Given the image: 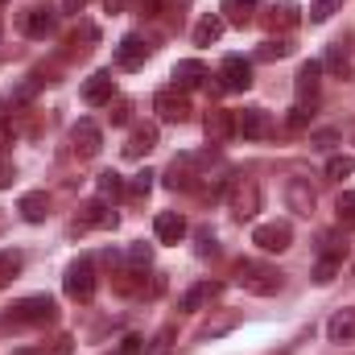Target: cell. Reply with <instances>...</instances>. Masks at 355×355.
<instances>
[{
  "instance_id": "obj_1",
  "label": "cell",
  "mask_w": 355,
  "mask_h": 355,
  "mask_svg": "<svg viewBox=\"0 0 355 355\" xmlns=\"http://www.w3.org/2000/svg\"><path fill=\"white\" fill-rule=\"evenodd\" d=\"M58 318V306H54V297H46V293H33V297H21V302H12L4 314H0V327H46V322H54Z\"/></svg>"
},
{
  "instance_id": "obj_2",
  "label": "cell",
  "mask_w": 355,
  "mask_h": 355,
  "mask_svg": "<svg viewBox=\"0 0 355 355\" xmlns=\"http://www.w3.org/2000/svg\"><path fill=\"white\" fill-rule=\"evenodd\" d=\"M236 285H240L244 293L272 297V293L285 285V272H277L272 265H261V261H240V265H236Z\"/></svg>"
},
{
  "instance_id": "obj_3",
  "label": "cell",
  "mask_w": 355,
  "mask_h": 355,
  "mask_svg": "<svg viewBox=\"0 0 355 355\" xmlns=\"http://www.w3.org/2000/svg\"><path fill=\"white\" fill-rule=\"evenodd\" d=\"M227 207L236 219H252L261 211V186L252 178H236L232 182V194H227Z\"/></svg>"
},
{
  "instance_id": "obj_4",
  "label": "cell",
  "mask_w": 355,
  "mask_h": 355,
  "mask_svg": "<svg viewBox=\"0 0 355 355\" xmlns=\"http://www.w3.org/2000/svg\"><path fill=\"white\" fill-rule=\"evenodd\" d=\"M62 289H67V297H75V302H91V297H95V265H91L87 257L67 268Z\"/></svg>"
},
{
  "instance_id": "obj_5",
  "label": "cell",
  "mask_w": 355,
  "mask_h": 355,
  "mask_svg": "<svg viewBox=\"0 0 355 355\" xmlns=\"http://www.w3.org/2000/svg\"><path fill=\"white\" fill-rule=\"evenodd\" d=\"M153 112H157L166 124H186V120H190V99H186V91L166 87V91L153 95Z\"/></svg>"
},
{
  "instance_id": "obj_6",
  "label": "cell",
  "mask_w": 355,
  "mask_h": 355,
  "mask_svg": "<svg viewBox=\"0 0 355 355\" xmlns=\"http://www.w3.org/2000/svg\"><path fill=\"white\" fill-rule=\"evenodd\" d=\"M99 149H103V132H99V124H95V120H79V124L71 128V153H75L79 162H91Z\"/></svg>"
},
{
  "instance_id": "obj_7",
  "label": "cell",
  "mask_w": 355,
  "mask_h": 355,
  "mask_svg": "<svg viewBox=\"0 0 355 355\" xmlns=\"http://www.w3.org/2000/svg\"><path fill=\"white\" fill-rule=\"evenodd\" d=\"M252 244H257L261 252H285V248L293 244V227H289L285 219H272V223H261V227L252 232Z\"/></svg>"
},
{
  "instance_id": "obj_8",
  "label": "cell",
  "mask_w": 355,
  "mask_h": 355,
  "mask_svg": "<svg viewBox=\"0 0 355 355\" xmlns=\"http://www.w3.org/2000/svg\"><path fill=\"white\" fill-rule=\"evenodd\" d=\"M207 157H194V153H182V157H174V166L166 170V186L170 190H194L198 186V166H202Z\"/></svg>"
},
{
  "instance_id": "obj_9",
  "label": "cell",
  "mask_w": 355,
  "mask_h": 355,
  "mask_svg": "<svg viewBox=\"0 0 355 355\" xmlns=\"http://www.w3.org/2000/svg\"><path fill=\"white\" fill-rule=\"evenodd\" d=\"M285 207H289L293 215H314L318 194H314L310 178H289V182H285Z\"/></svg>"
},
{
  "instance_id": "obj_10",
  "label": "cell",
  "mask_w": 355,
  "mask_h": 355,
  "mask_svg": "<svg viewBox=\"0 0 355 355\" xmlns=\"http://www.w3.org/2000/svg\"><path fill=\"white\" fill-rule=\"evenodd\" d=\"M236 132L248 137V141H265L272 132V116L265 107H244V112H236Z\"/></svg>"
},
{
  "instance_id": "obj_11",
  "label": "cell",
  "mask_w": 355,
  "mask_h": 355,
  "mask_svg": "<svg viewBox=\"0 0 355 355\" xmlns=\"http://www.w3.org/2000/svg\"><path fill=\"white\" fill-rule=\"evenodd\" d=\"M17 29L25 37H50L54 33V12L50 8H21L17 12Z\"/></svg>"
},
{
  "instance_id": "obj_12",
  "label": "cell",
  "mask_w": 355,
  "mask_h": 355,
  "mask_svg": "<svg viewBox=\"0 0 355 355\" xmlns=\"http://www.w3.org/2000/svg\"><path fill=\"white\" fill-rule=\"evenodd\" d=\"M219 293H223V285H219V281H198V285H190V289L178 297V310H182V314H194V310L211 306Z\"/></svg>"
},
{
  "instance_id": "obj_13",
  "label": "cell",
  "mask_w": 355,
  "mask_h": 355,
  "mask_svg": "<svg viewBox=\"0 0 355 355\" xmlns=\"http://www.w3.org/2000/svg\"><path fill=\"white\" fill-rule=\"evenodd\" d=\"M149 42L141 37V33H128L120 46H116V62L124 67V71H137V67H145V58H149Z\"/></svg>"
},
{
  "instance_id": "obj_14",
  "label": "cell",
  "mask_w": 355,
  "mask_h": 355,
  "mask_svg": "<svg viewBox=\"0 0 355 355\" xmlns=\"http://www.w3.org/2000/svg\"><path fill=\"white\" fill-rule=\"evenodd\" d=\"M219 79H223V87H227V91H248V87H252V67H248L240 54H232V58H223Z\"/></svg>"
},
{
  "instance_id": "obj_15",
  "label": "cell",
  "mask_w": 355,
  "mask_h": 355,
  "mask_svg": "<svg viewBox=\"0 0 355 355\" xmlns=\"http://www.w3.org/2000/svg\"><path fill=\"white\" fill-rule=\"evenodd\" d=\"M202 128H207V141H211V145H223V141H232V132H236V112H227V107H211Z\"/></svg>"
},
{
  "instance_id": "obj_16",
  "label": "cell",
  "mask_w": 355,
  "mask_h": 355,
  "mask_svg": "<svg viewBox=\"0 0 355 355\" xmlns=\"http://www.w3.org/2000/svg\"><path fill=\"white\" fill-rule=\"evenodd\" d=\"M157 149V124H137L132 132H128V141H124V157H145V153H153Z\"/></svg>"
},
{
  "instance_id": "obj_17",
  "label": "cell",
  "mask_w": 355,
  "mask_h": 355,
  "mask_svg": "<svg viewBox=\"0 0 355 355\" xmlns=\"http://www.w3.org/2000/svg\"><path fill=\"white\" fill-rule=\"evenodd\" d=\"M112 95H116V83H112V75H107V71H95L87 83H83V103H87V107L112 103Z\"/></svg>"
},
{
  "instance_id": "obj_18",
  "label": "cell",
  "mask_w": 355,
  "mask_h": 355,
  "mask_svg": "<svg viewBox=\"0 0 355 355\" xmlns=\"http://www.w3.org/2000/svg\"><path fill=\"white\" fill-rule=\"evenodd\" d=\"M87 227H116V211H107L99 198L79 207V219H75V232H87Z\"/></svg>"
},
{
  "instance_id": "obj_19",
  "label": "cell",
  "mask_w": 355,
  "mask_h": 355,
  "mask_svg": "<svg viewBox=\"0 0 355 355\" xmlns=\"http://www.w3.org/2000/svg\"><path fill=\"white\" fill-rule=\"evenodd\" d=\"M17 211H21L25 223H46V215H50V198H46V190H29V194H21Z\"/></svg>"
},
{
  "instance_id": "obj_20",
  "label": "cell",
  "mask_w": 355,
  "mask_h": 355,
  "mask_svg": "<svg viewBox=\"0 0 355 355\" xmlns=\"http://www.w3.org/2000/svg\"><path fill=\"white\" fill-rule=\"evenodd\" d=\"M207 79H211V71H207V67H202L198 58H182V62L174 67V83H178L182 91H190V87H202Z\"/></svg>"
},
{
  "instance_id": "obj_21",
  "label": "cell",
  "mask_w": 355,
  "mask_h": 355,
  "mask_svg": "<svg viewBox=\"0 0 355 355\" xmlns=\"http://www.w3.org/2000/svg\"><path fill=\"white\" fill-rule=\"evenodd\" d=\"M153 232H157L162 244H182V236H186V219H182L178 211H162V215L153 219Z\"/></svg>"
},
{
  "instance_id": "obj_22",
  "label": "cell",
  "mask_w": 355,
  "mask_h": 355,
  "mask_svg": "<svg viewBox=\"0 0 355 355\" xmlns=\"http://www.w3.org/2000/svg\"><path fill=\"white\" fill-rule=\"evenodd\" d=\"M297 21H302V8L293 0H277L265 12V29H293Z\"/></svg>"
},
{
  "instance_id": "obj_23",
  "label": "cell",
  "mask_w": 355,
  "mask_h": 355,
  "mask_svg": "<svg viewBox=\"0 0 355 355\" xmlns=\"http://www.w3.org/2000/svg\"><path fill=\"white\" fill-rule=\"evenodd\" d=\"M318 83H322V62H302V67H297V79H293L297 99H302V103L314 99V95H318Z\"/></svg>"
},
{
  "instance_id": "obj_24",
  "label": "cell",
  "mask_w": 355,
  "mask_h": 355,
  "mask_svg": "<svg viewBox=\"0 0 355 355\" xmlns=\"http://www.w3.org/2000/svg\"><path fill=\"white\" fill-rule=\"evenodd\" d=\"M327 335H331V343H355V310H339L331 322H327Z\"/></svg>"
},
{
  "instance_id": "obj_25",
  "label": "cell",
  "mask_w": 355,
  "mask_h": 355,
  "mask_svg": "<svg viewBox=\"0 0 355 355\" xmlns=\"http://www.w3.org/2000/svg\"><path fill=\"white\" fill-rule=\"evenodd\" d=\"M190 37H194V46H211V42H219V37H223V17H219V12H207V17L194 25Z\"/></svg>"
},
{
  "instance_id": "obj_26",
  "label": "cell",
  "mask_w": 355,
  "mask_h": 355,
  "mask_svg": "<svg viewBox=\"0 0 355 355\" xmlns=\"http://www.w3.org/2000/svg\"><path fill=\"white\" fill-rule=\"evenodd\" d=\"M236 327H240V314L227 310V314H219V318H207V322L198 327V339H219V335H227V331H236Z\"/></svg>"
},
{
  "instance_id": "obj_27",
  "label": "cell",
  "mask_w": 355,
  "mask_h": 355,
  "mask_svg": "<svg viewBox=\"0 0 355 355\" xmlns=\"http://www.w3.org/2000/svg\"><path fill=\"white\" fill-rule=\"evenodd\" d=\"M355 174V157L347 153H335V157H327V178H335V182H343V178Z\"/></svg>"
},
{
  "instance_id": "obj_28",
  "label": "cell",
  "mask_w": 355,
  "mask_h": 355,
  "mask_svg": "<svg viewBox=\"0 0 355 355\" xmlns=\"http://www.w3.org/2000/svg\"><path fill=\"white\" fill-rule=\"evenodd\" d=\"M21 265H25L21 252H0V285H8V281L21 272Z\"/></svg>"
},
{
  "instance_id": "obj_29",
  "label": "cell",
  "mask_w": 355,
  "mask_h": 355,
  "mask_svg": "<svg viewBox=\"0 0 355 355\" xmlns=\"http://www.w3.org/2000/svg\"><path fill=\"white\" fill-rule=\"evenodd\" d=\"M335 211H339V223H343V227H355V190H343V194H339Z\"/></svg>"
},
{
  "instance_id": "obj_30",
  "label": "cell",
  "mask_w": 355,
  "mask_h": 355,
  "mask_svg": "<svg viewBox=\"0 0 355 355\" xmlns=\"http://www.w3.org/2000/svg\"><path fill=\"white\" fill-rule=\"evenodd\" d=\"M339 4H343V0H310V21H318V25L331 21V17L339 12Z\"/></svg>"
},
{
  "instance_id": "obj_31",
  "label": "cell",
  "mask_w": 355,
  "mask_h": 355,
  "mask_svg": "<svg viewBox=\"0 0 355 355\" xmlns=\"http://www.w3.org/2000/svg\"><path fill=\"white\" fill-rule=\"evenodd\" d=\"M261 4V0H223V12L236 21V25H248V8Z\"/></svg>"
},
{
  "instance_id": "obj_32",
  "label": "cell",
  "mask_w": 355,
  "mask_h": 355,
  "mask_svg": "<svg viewBox=\"0 0 355 355\" xmlns=\"http://www.w3.org/2000/svg\"><path fill=\"white\" fill-rule=\"evenodd\" d=\"M339 268H343V261H335V257H322V261L314 265V281H318V285H331Z\"/></svg>"
},
{
  "instance_id": "obj_33",
  "label": "cell",
  "mask_w": 355,
  "mask_h": 355,
  "mask_svg": "<svg viewBox=\"0 0 355 355\" xmlns=\"http://www.w3.org/2000/svg\"><path fill=\"white\" fill-rule=\"evenodd\" d=\"M124 190H128V182L116 174V170H103L99 174V194H124Z\"/></svg>"
},
{
  "instance_id": "obj_34",
  "label": "cell",
  "mask_w": 355,
  "mask_h": 355,
  "mask_svg": "<svg viewBox=\"0 0 355 355\" xmlns=\"http://www.w3.org/2000/svg\"><path fill=\"white\" fill-rule=\"evenodd\" d=\"M128 265L132 268H149L153 265V248H149V244H132V248H128Z\"/></svg>"
},
{
  "instance_id": "obj_35",
  "label": "cell",
  "mask_w": 355,
  "mask_h": 355,
  "mask_svg": "<svg viewBox=\"0 0 355 355\" xmlns=\"http://www.w3.org/2000/svg\"><path fill=\"white\" fill-rule=\"evenodd\" d=\"M289 54H293L289 42H272V37H268L265 46H261V58H265V62H272V58H289Z\"/></svg>"
},
{
  "instance_id": "obj_36",
  "label": "cell",
  "mask_w": 355,
  "mask_h": 355,
  "mask_svg": "<svg viewBox=\"0 0 355 355\" xmlns=\"http://www.w3.org/2000/svg\"><path fill=\"white\" fill-rule=\"evenodd\" d=\"M327 67H331L335 75H347V50H343V46H331V50H327Z\"/></svg>"
},
{
  "instance_id": "obj_37",
  "label": "cell",
  "mask_w": 355,
  "mask_h": 355,
  "mask_svg": "<svg viewBox=\"0 0 355 355\" xmlns=\"http://www.w3.org/2000/svg\"><path fill=\"white\" fill-rule=\"evenodd\" d=\"M21 355H71V335H58L50 347H37V352H21Z\"/></svg>"
},
{
  "instance_id": "obj_38",
  "label": "cell",
  "mask_w": 355,
  "mask_h": 355,
  "mask_svg": "<svg viewBox=\"0 0 355 355\" xmlns=\"http://www.w3.org/2000/svg\"><path fill=\"white\" fill-rule=\"evenodd\" d=\"M149 190H153V174H149V170H145V174H137L132 182H128V194H132V198H145Z\"/></svg>"
},
{
  "instance_id": "obj_39",
  "label": "cell",
  "mask_w": 355,
  "mask_h": 355,
  "mask_svg": "<svg viewBox=\"0 0 355 355\" xmlns=\"http://www.w3.org/2000/svg\"><path fill=\"white\" fill-rule=\"evenodd\" d=\"M215 252H219V248H215V236L202 227V232H198V257H215Z\"/></svg>"
},
{
  "instance_id": "obj_40",
  "label": "cell",
  "mask_w": 355,
  "mask_h": 355,
  "mask_svg": "<svg viewBox=\"0 0 355 355\" xmlns=\"http://www.w3.org/2000/svg\"><path fill=\"white\" fill-rule=\"evenodd\" d=\"M141 352H145V339H141V335H128V339L120 343V355H141Z\"/></svg>"
},
{
  "instance_id": "obj_41",
  "label": "cell",
  "mask_w": 355,
  "mask_h": 355,
  "mask_svg": "<svg viewBox=\"0 0 355 355\" xmlns=\"http://www.w3.org/2000/svg\"><path fill=\"white\" fill-rule=\"evenodd\" d=\"M128 112H132V103H128V99H116V107H112V124H124Z\"/></svg>"
},
{
  "instance_id": "obj_42",
  "label": "cell",
  "mask_w": 355,
  "mask_h": 355,
  "mask_svg": "<svg viewBox=\"0 0 355 355\" xmlns=\"http://www.w3.org/2000/svg\"><path fill=\"white\" fill-rule=\"evenodd\" d=\"M306 120H310V112H306V103H297V107H293V116H289V128H302Z\"/></svg>"
},
{
  "instance_id": "obj_43",
  "label": "cell",
  "mask_w": 355,
  "mask_h": 355,
  "mask_svg": "<svg viewBox=\"0 0 355 355\" xmlns=\"http://www.w3.org/2000/svg\"><path fill=\"white\" fill-rule=\"evenodd\" d=\"M12 178H17L12 162H4V157H0V186H12Z\"/></svg>"
},
{
  "instance_id": "obj_44",
  "label": "cell",
  "mask_w": 355,
  "mask_h": 355,
  "mask_svg": "<svg viewBox=\"0 0 355 355\" xmlns=\"http://www.w3.org/2000/svg\"><path fill=\"white\" fill-rule=\"evenodd\" d=\"M87 0H58V12H83Z\"/></svg>"
},
{
  "instance_id": "obj_45",
  "label": "cell",
  "mask_w": 355,
  "mask_h": 355,
  "mask_svg": "<svg viewBox=\"0 0 355 355\" xmlns=\"http://www.w3.org/2000/svg\"><path fill=\"white\" fill-rule=\"evenodd\" d=\"M8 141H12V132H8V124H0V149H4Z\"/></svg>"
},
{
  "instance_id": "obj_46",
  "label": "cell",
  "mask_w": 355,
  "mask_h": 355,
  "mask_svg": "<svg viewBox=\"0 0 355 355\" xmlns=\"http://www.w3.org/2000/svg\"><path fill=\"white\" fill-rule=\"evenodd\" d=\"M124 8V0H107V12H120Z\"/></svg>"
}]
</instances>
